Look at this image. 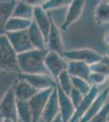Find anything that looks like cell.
<instances>
[{"label":"cell","instance_id":"obj_16","mask_svg":"<svg viewBox=\"0 0 109 122\" xmlns=\"http://www.w3.org/2000/svg\"><path fill=\"white\" fill-rule=\"evenodd\" d=\"M13 86L16 99L21 101H29L38 92L30 84L22 80H16L13 82Z\"/></svg>","mask_w":109,"mask_h":122},{"label":"cell","instance_id":"obj_28","mask_svg":"<svg viewBox=\"0 0 109 122\" xmlns=\"http://www.w3.org/2000/svg\"><path fill=\"white\" fill-rule=\"evenodd\" d=\"M108 113H109V99L108 100L102 109L94 116L88 122H108Z\"/></svg>","mask_w":109,"mask_h":122},{"label":"cell","instance_id":"obj_15","mask_svg":"<svg viewBox=\"0 0 109 122\" xmlns=\"http://www.w3.org/2000/svg\"><path fill=\"white\" fill-rule=\"evenodd\" d=\"M108 100V86L105 88L104 90L98 94L95 99L91 103L90 107L87 110L83 117L79 121V122H88L94 116H95L102 109V107L105 105V103Z\"/></svg>","mask_w":109,"mask_h":122},{"label":"cell","instance_id":"obj_1","mask_svg":"<svg viewBox=\"0 0 109 122\" xmlns=\"http://www.w3.org/2000/svg\"><path fill=\"white\" fill-rule=\"evenodd\" d=\"M48 51V49H32L18 54L17 60L20 72L28 74H49L45 66V58Z\"/></svg>","mask_w":109,"mask_h":122},{"label":"cell","instance_id":"obj_9","mask_svg":"<svg viewBox=\"0 0 109 122\" xmlns=\"http://www.w3.org/2000/svg\"><path fill=\"white\" fill-rule=\"evenodd\" d=\"M86 0H73L72 3L67 8L66 15L61 25V30H67L82 16L84 10Z\"/></svg>","mask_w":109,"mask_h":122},{"label":"cell","instance_id":"obj_34","mask_svg":"<svg viewBox=\"0 0 109 122\" xmlns=\"http://www.w3.org/2000/svg\"><path fill=\"white\" fill-rule=\"evenodd\" d=\"M2 122H16L12 119H10V118H3Z\"/></svg>","mask_w":109,"mask_h":122},{"label":"cell","instance_id":"obj_39","mask_svg":"<svg viewBox=\"0 0 109 122\" xmlns=\"http://www.w3.org/2000/svg\"><path fill=\"white\" fill-rule=\"evenodd\" d=\"M108 122H109V113H108Z\"/></svg>","mask_w":109,"mask_h":122},{"label":"cell","instance_id":"obj_6","mask_svg":"<svg viewBox=\"0 0 109 122\" xmlns=\"http://www.w3.org/2000/svg\"><path fill=\"white\" fill-rule=\"evenodd\" d=\"M45 66L48 73L56 80L61 72L68 69V61L63 55L48 51L45 58Z\"/></svg>","mask_w":109,"mask_h":122},{"label":"cell","instance_id":"obj_38","mask_svg":"<svg viewBox=\"0 0 109 122\" xmlns=\"http://www.w3.org/2000/svg\"><path fill=\"white\" fill-rule=\"evenodd\" d=\"M38 122H44V121H42V120H40V121H39Z\"/></svg>","mask_w":109,"mask_h":122},{"label":"cell","instance_id":"obj_3","mask_svg":"<svg viewBox=\"0 0 109 122\" xmlns=\"http://www.w3.org/2000/svg\"><path fill=\"white\" fill-rule=\"evenodd\" d=\"M0 116L3 119L10 118L18 122L17 99L14 92L13 83L9 86L0 99Z\"/></svg>","mask_w":109,"mask_h":122},{"label":"cell","instance_id":"obj_10","mask_svg":"<svg viewBox=\"0 0 109 122\" xmlns=\"http://www.w3.org/2000/svg\"><path fill=\"white\" fill-rule=\"evenodd\" d=\"M47 48L49 51L57 52L61 55L65 51L62 35H61V29L57 26V24L55 22L53 18L51 20L50 33L47 40Z\"/></svg>","mask_w":109,"mask_h":122},{"label":"cell","instance_id":"obj_41","mask_svg":"<svg viewBox=\"0 0 109 122\" xmlns=\"http://www.w3.org/2000/svg\"><path fill=\"white\" fill-rule=\"evenodd\" d=\"M44 1H45V0H44Z\"/></svg>","mask_w":109,"mask_h":122},{"label":"cell","instance_id":"obj_18","mask_svg":"<svg viewBox=\"0 0 109 122\" xmlns=\"http://www.w3.org/2000/svg\"><path fill=\"white\" fill-rule=\"evenodd\" d=\"M27 31L33 48L37 49V50L47 49V41H46L44 35L42 34V33L41 32V30L38 29V27L37 26V25L33 20Z\"/></svg>","mask_w":109,"mask_h":122},{"label":"cell","instance_id":"obj_22","mask_svg":"<svg viewBox=\"0 0 109 122\" xmlns=\"http://www.w3.org/2000/svg\"><path fill=\"white\" fill-rule=\"evenodd\" d=\"M94 19L98 25H109V3L102 1L97 6L94 12Z\"/></svg>","mask_w":109,"mask_h":122},{"label":"cell","instance_id":"obj_7","mask_svg":"<svg viewBox=\"0 0 109 122\" xmlns=\"http://www.w3.org/2000/svg\"><path fill=\"white\" fill-rule=\"evenodd\" d=\"M55 88L40 90L29 101L33 114V122H38L42 120L43 111L51 93Z\"/></svg>","mask_w":109,"mask_h":122},{"label":"cell","instance_id":"obj_17","mask_svg":"<svg viewBox=\"0 0 109 122\" xmlns=\"http://www.w3.org/2000/svg\"><path fill=\"white\" fill-rule=\"evenodd\" d=\"M68 72L72 76H77L88 81L91 73V68L89 64L81 61H68Z\"/></svg>","mask_w":109,"mask_h":122},{"label":"cell","instance_id":"obj_13","mask_svg":"<svg viewBox=\"0 0 109 122\" xmlns=\"http://www.w3.org/2000/svg\"><path fill=\"white\" fill-rule=\"evenodd\" d=\"M99 93V87L93 86L91 87L90 92L84 96V99H83L80 105L77 107L76 111H75L74 115H73V118L69 122H79V121L86 114L87 110L90 107L91 103H93V101L95 99V98L98 96V94Z\"/></svg>","mask_w":109,"mask_h":122},{"label":"cell","instance_id":"obj_40","mask_svg":"<svg viewBox=\"0 0 109 122\" xmlns=\"http://www.w3.org/2000/svg\"><path fill=\"white\" fill-rule=\"evenodd\" d=\"M18 122H21V121H18Z\"/></svg>","mask_w":109,"mask_h":122},{"label":"cell","instance_id":"obj_4","mask_svg":"<svg viewBox=\"0 0 109 122\" xmlns=\"http://www.w3.org/2000/svg\"><path fill=\"white\" fill-rule=\"evenodd\" d=\"M63 56L68 61H81L90 66L98 63L101 60L103 56L96 51L90 48H80L73 50L64 51Z\"/></svg>","mask_w":109,"mask_h":122},{"label":"cell","instance_id":"obj_11","mask_svg":"<svg viewBox=\"0 0 109 122\" xmlns=\"http://www.w3.org/2000/svg\"><path fill=\"white\" fill-rule=\"evenodd\" d=\"M57 91H58V99L59 106V115L62 117L64 122H69L73 118L76 111V108L73 106L70 98L67 94H65L58 86Z\"/></svg>","mask_w":109,"mask_h":122},{"label":"cell","instance_id":"obj_30","mask_svg":"<svg viewBox=\"0 0 109 122\" xmlns=\"http://www.w3.org/2000/svg\"><path fill=\"white\" fill-rule=\"evenodd\" d=\"M68 96H69V98H70L71 101H72L73 106H74L75 108L77 109V107L80 105L83 99H84L85 95L82 94L80 91H78V90H77L76 89L73 88L72 91L70 92V94H69Z\"/></svg>","mask_w":109,"mask_h":122},{"label":"cell","instance_id":"obj_8","mask_svg":"<svg viewBox=\"0 0 109 122\" xmlns=\"http://www.w3.org/2000/svg\"><path fill=\"white\" fill-rule=\"evenodd\" d=\"M6 35L17 55L34 49L30 42L27 30L6 33Z\"/></svg>","mask_w":109,"mask_h":122},{"label":"cell","instance_id":"obj_35","mask_svg":"<svg viewBox=\"0 0 109 122\" xmlns=\"http://www.w3.org/2000/svg\"><path fill=\"white\" fill-rule=\"evenodd\" d=\"M104 1L107 2V3H109V0H104Z\"/></svg>","mask_w":109,"mask_h":122},{"label":"cell","instance_id":"obj_33","mask_svg":"<svg viewBox=\"0 0 109 122\" xmlns=\"http://www.w3.org/2000/svg\"><path fill=\"white\" fill-rule=\"evenodd\" d=\"M51 122H64V121H63L62 117H60V115H59V116H57V117H55Z\"/></svg>","mask_w":109,"mask_h":122},{"label":"cell","instance_id":"obj_26","mask_svg":"<svg viewBox=\"0 0 109 122\" xmlns=\"http://www.w3.org/2000/svg\"><path fill=\"white\" fill-rule=\"evenodd\" d=\"M90 68L92 72H99L107 76H109V57L108 55L103 56L101 60L91 65Z\"/></svg>","mask_w":109,"mask_h":122},{"label":"cell","instance_id":"obj_5","mask_svg":"<svg viewBox=\"0 0 109 122\" xmlns=\"http://www.w3.org/2000/svg\"><path fill=\"white\" fill-rule=\"evenodd\" d=\"M17 79L28 82L38 91L57 86L56 80L49 74H28L20 72Z\"/></svg>","mask_w":109,"mask_h":122},{"label":"cell","instance_id":"obj_20","mask_svg":"<svg viewBox=\"0 0 109 122\" xmlns=\"http://www.w3.org/2000/svg\"><path fill=\"white\" fill-rule=\"evenodd\" d=\"M33 14H34V7L26 4L21 0H17L14 7L11 16L33 20Z\"/></svg>","mask_w":109,"mask_h":122},{"label":"cell","instance_id":"obj_19","mask_svg":"<svg viewBox=\"0 0 109 122\" xmlns=\"http://www.w3.org/2000/svg\"><path fill=\"white\" fill-rule=\"evenodd\" d=\"M17 0L0 2V36L5 34V26L7 20L12 15L13 9Z\"/></svg>","mask_w":109,"mask_h":122},{"label":"cell","instance_id":"obj_14","mask_svg":"<svg viewBox=\"0 0 109 122\" xmlns=\"http://www.w3.org/2000/svg\"><path fill=\"white\" fill-rule=\"evenodd\" d=\"M59 115V106L58 99V91L57 87L53 90L46 107L43 111L42 120L44 122H51L57 116Z\"/></svg>","mask_w":109,"mask_h":122},{"label":"cell","instance_id":"obj_21","mask_svg":"<svg viewBox=\"0 0 109 122\" xmlns=\"http://www.w3.org/2000/svg\"><path fill=\"white\" fill-rule=\"evenodd\" d=\"M33 20L18 18V17L11 16L7 20L5 26V32H19V31L28 30L31 25Z\"/></svg>","mask_w":109,"mask_h":122},{"label":"cell","instance_id":"obj_24","mask_svg":"<svg viewBox=\"0 0 109 122\" xmlns=\"http://www.w3.org/2000/svg\"><path fill=\"white\" fill-rule=\"evenodd\" d=\"M57 86L60 88L65 94L69 95L70 92L73 90V84H72V77L68 71H64L58 76L56 79Z\"/></svg>","mask_w":109,"mask_h":122},{"label":"cell","instance_id":"obj_32","mask_svg":"<svg viewBox=\"0 0 109 122\" xmlns=\"http://www.w3.org/2000/svg\"><path fill=\"white\" fill-rule=\"evenodd\" d=\"M104 41L105 42V44L109 46V32L107 33L106 34L104 35Z\"/></svg>","mask_w":109,"mask_h":122},{"label":"cell","instance_id":"obj_37","mask_svg":"<svg viewBox=\"0 0 109 122\" xmlns=\"http://www.w3.org/2000/svg\"><path fill=\"white\" fill-rule=\"evenodd\" d=\"M108 99H109V86H108Z\"/></svg>","mask_w":109,"mask_h":122},{"label":"cell","instance_id":"obj_29","mask_svg":"<svg viewBox=\"0 0 109 122\" xmlns=\"http://www.w3.org/2000/svg\"><path fill=\"white\" fill-rule=\"evenodd\" d=\"M108 76L104 75L99 72H91L90 76H89L88 82L91 86H99L100 85H103L106 81V80L108 79Z\"/></svg>","mask_w":109,"mask_h":122},{"label":"cell","instance_id":"obj_2","mask_svg":"<svg viewBox=\"0 0 109 122\" xmlns=\"http://www.w3.org/2000/svg\"><path fill=\"white\" fill-rule=\"evenodd\" d=\"M17 53L11 46L7 35L0 36V71L19 73Z\"/></svg>","mask_w":109,"mask_h":122},{"label":"cell","instance_id":"obj_25","mask_svg":"<svg viewBox=\"0 0 109 122\" xmlns=\"http://www.w3.org/2000/svg\"><path fill=\"white\" fill-rule=\"evenodd\" d=\"M73 0H45L41 7L46 11L62 8H68Z\"/></svg>","mask_w":109,"mask_h":122},{"label":"cell","instance_id":"obj_27","mask_svg":"<svg viewBox=\"0 0 109 122\" xmlns=\"http://www.w3.org/2000/svg\"><path fill=\"white\" fill-rule=\"evenodd\" d=\"M71 77H72L73 88H74L77 90L80 91L84 95H86V94H87L90 92L92 86L89 83L88 81L82 79V78L80 77H77V76H71Z\"/></svg>","mask_w":109,"mask_h":122},{"label":"cell","instance_id":"obj_31","mask_svg":"<svg viewBox=\"0 0 109 122\" xmlns=\"http://www.w3.org/2000/svg\"><path fill=\"white\" fill-rule=\"evenodd\" d=\"M21 1L24 2V3L28 5L32 6L33 7H38V6H42L44 0H21Z\"/></svg>","mask_w":109,"mask_h":122},{"label":"cell","instance_id":"obj_36","mask_svg":"<svg viewBox=\"0 0 109 122\" xmlns=\"http://www.w3.org/2000/svg\"><path fill=\"white\" fill-rule=\"evenodd\" d=\"M107 55H108V56L109 57V51H108V53H107Z\"/></svg>","mask_w":109,"mask_h":122},{"label":"cell","instance_id":"obj_23","mask_svg":"<svg viewBox=\"0 0 109 122\" xmlns=\"http://www.w3.org/2000/svg\"><path fill=\"white\" fill-rule=\"evenodd\" d=\"M17 117L21 122H33V114L29 101L17 100Z\"/></svg>","mask_w":109,"mask_h":122},{"label":"cell","instance_id":"obj_12","mask_svg":"<svg viewBox=\"0 0 109 122\" xmlns=\"http://www.w3.org/2000/svg\"><path fill=\"white\" fill-rule=\"evenodd\" d=\"M33 21L44 35L46 41L50 33L51 27V20L52 17L49 14L48 11H46L41 6L34 7V14H33Z\"/></svg>","mask_w":109,"mask_h":122}]
</instances>
